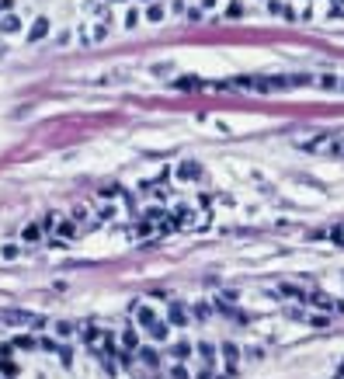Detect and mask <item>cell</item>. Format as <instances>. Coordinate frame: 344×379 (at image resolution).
I'll return each instance as SVG.
<instances>
[{
  "mask_svg": "<svg viewBox=\"0 0 344 379\" xmlns=\"http://www.w3.org/2000/svg\"><path fill=\"white\" fill-rule=\"evenodd\" d=\"M125 24H129V28H136V24H139V14H136V11H129V14H125Z\"/></svg>",
  "mask_w": 344,
  "mask_h": 379,
  "instance_id": "9a60e30c",
  "label": "cell"
},
{
  "mask_svg": "<svg viewBox=\"0 0 344 379\" xmlns=\"http://www.w3.org/2000/svg\"><path fill=\"white\" fill-rule=\"evenodd\" d=\"M38 237H42V226H38V223H32V226L21 230V240H24V243H35Z\"/></svg>",
  "mask_w": 344,
  "mask_h": 379,
  "instance_id": "52a82bcc",
  "label": "cell"
},
{
  "mask_svg": "<svg viewBox=\"0 0 344 379\" xmlns=\"http://www.w3.org/2000/svg\"><path fill=\"white\" fill-rule=\"evenodd\" d=\"M146 18H150V21H164V7H160V4H153L150 11H146Z\"/></svg>",
  "mask_w": 344,
  "mask_h": 379,
  "instance_id": "4fadbf2b",
  "label": "cell"
},
{
  "mask_svg": "<svg viewBox=\"0 0 344 379\" xmlns=\"http://www.w3.org/2000/svg\"><path fill=\"white\" fill-rule=\"evenodd\" d=\"M337 379H344V376H337Z\"/></svg>",
  "mask_w": 344,
  "mask_h": 379,
  "instance_id": "e0dca14e",
  "label": "cell"
},
{
  "mask_svg": "<svg viewBox=\"0 0 344 379\" xmlns=\"http://www.w3.org/2000/svg\"><path fill=\"white\" fill-rule=\"evenodd\" d=\"M171 320L174 323H188V310L181 303H171Z\"/></svg>",
  "mask_w": 344,
  "mask_h": 379,
  "instance_id": "9c48e42d",
  "label": "cell"
},
{
  "mask_svg": "<svg viewBox=\"0 0 344 379\" xmlns=\"http://www.w3.org/2000/svg\"><path fill=\"white\" fill-rule=\"evenodd\" d=\"M177 178H181V181H195V178H202V167H198V164H191V160H184V164L177 167Z\"/></svg>",
  "mask_w": 344,
  "mask_h": 379,
  "instance_id": "277c9868",
  "label": "cell"
},
{
  "mask_svg": "<svg viewBox=\"0 0 344 379\" xmlns=\"http://www.w3.org/2000/svg\"><path fill=\"white\" fill-rule=\"evenodd\" d=\"M45 32H49V18H38V21H35V28L28 32V39H32V42H38L42 35H45Z\"/></svg>",
  "mask_w": 344,
  "mask_h": 379,
  "instance_id": "ba28073f",
  "label": "cell"
},
{
  "mask_svg": "<svg viewBox=\"0 0 344 379\" xmlns=\"http://www.w3.org/2000/svg\"><path fill=\"white\" fill-rule=\"evenodd\" d=\"M122 344H125V348H133V351H136V344H139V338H136V331H125V334H122Z\"/></svg>",
  "mask_w": 344,
  "mask_h": 379,
  "instance_id": "7c38bea8",
  "label": "cell"
},
{
  "mask_svg": "<svg viewBox=\"0 0 344 379\" xmlns=\"http://www.w3.org/2000/svg\"><path fill=\"white\" fill-rule=\"evenodd\" d=\"M327 237L334 240V243H337V247H344V223H337V226H334V230H330V233H327Z\"/></svg>",
  "mask_w": 344,
  "mask_h": 379,
  "instance_id": "8fae6325",
  "label": "cell"
},
{
  "mask_svg": "<svg viewBox=\"0 0 344 379\" xmlns=\"http://www.w3.org/2000/svg\"><path fill=\"white\" fill-rule=\"evenodd\" d=\"M223 362H226L229 372H236V365H240V351H236V344H223Z\"/></svg>",
  "mask_w": 344,
  "mask_h": 379,
  "instance_id": "5b68a950",
  "label": "cell"
},
{
  "mask_svg": "<svg viewBox=\"0 0 344 379\" xmlns=\"http://www.w3.org/2000/svg\"><path fill=\"white\" fill-rule=\"evenodd\" d=\"M133 317L139 327H150L153 320H156V310H153L150 303H133Z\"/></svg>",
  "mask_w": 344,
  "mask_h": 379,
  "instance_id": "7a4b0ae2",
  "label": "cell"
},
{
  "mask_svg": "<svg viewBox=\"0 0 344 379\" xmlns=\"http://www.w3.org/2000/svg\"><path fill=\"white\" fill-rule=\"evenodd\" d=\"M174 379H191V372L188 369H184V365H174V372H171Z\"/></svg>",
  "mask_w": 344,
  "mask_h": 379,
  "instance_id": "5bb4252c",
  "label": "cell"
},
{
  "mask_svg": "<svg viewBox=\"0 0 344 379\" xmlns=\"http://www.w3.org/2000/svg\"><path fill=\"white\" fill-rule=\"evenodd\" d=\"M146 334H150L153 341H167V338H171V323H167V320H160V317H156V320H153V323H150V327H146Z\"/></svg>",
  "mask_w": 344,
  "mask_h": 379,
  "instance_id": "3957f363",
  "label": "cell"
},
{
  "mask_svg": "<svg viewBox=\"0 0 344 379\" xmlns=\"http://www.w3.org/2000/svg\"><path fill=\"white\" fill-rule=\"evenodd\" d=\"M21 21L14 18V14H7V18H0V35H11V32H18Z\"/></svg>",
  "mask_w": 344,
  "mask_h": 379,
  "instance_id": "8992f818",
  "label": "cell"
},
{
  "mask_svg": "<svg viewBox=\"0 0 344 379\" xmlns=\"http://www.w3.org/2000/svg\"><path fill=\"white\" fill-rule=\"evenodd\" d=\"M306 153H324V157H334V160H344V132H320L313 140L299 143Z\"/></svg>",
  "mask_w": 344,
  "mask_h": 379,
  "instance_id": "6da1fadb",
  "label": "cell"
},
{
  "mask_svg": "<svg viewBox=\"0 0 344 379\" xmlns=\"http://www.w3.org/2000/svg\"><path fill=\"white\" fill-rule=\"evenodd\" d=\"M195 351H198V355H202V359L209 362V365H216V348H212V344H198V348H195Z\"/></svg>",
  "mask_w": 344,
  "mask_h": 379,
  "instance_id": "30bf717a",
  "label": "cell"
},
{
  "mask_svg": "<svg viewBox=\"0 0 344 379\" xmlns=\"http://www.w3.org/2000/svg\"><path fill=\"white\" fill-rule=\"evenodd\" d=\"M341 376H344V365H341Z\"/></svg>",
  "mask_w": 344,
  "mask_h": 379,
  "instance_id": "2e32d148",
  "label": "cell"
}]
</instances>
